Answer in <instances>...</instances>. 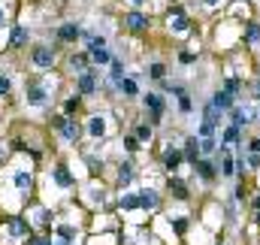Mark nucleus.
<instances>
[{"label": "nucleus", "instance_id": "1", "mask_svg": "<svg viewBox=\"0 0 260 245\" xmlns=\"http://www.w3.org/2000/svg\"><path fill=\"white\" fill-rule=\"evenodd\" d=\"M55 103V91L52 82L46 76H27L24 79V106L37 109V112H49Z\"/></svg>", "mask_w": 260, "mask_h": 245}, {"label": "nucleus", "instance_id": "2", "mask_svg": "<svg viewBox=\"0 0 260 245\" xmlns=\"http://www.w3.org/2000/svg\"><path fill=\"white\" fill-rule=\"evenodd\" d=\"M58 43L52 46V43H34L30 46V52H27V64L37 70V73H52L55 67H58Z\"/></svg>", "mask_w": 260, "mask_h": 245}, {"label": "nucleus", "instance_id": "3", "mask_svg": "<svg viewBox=\"0 0 260 245\" xmlns=\"http://www.w3.org/2000/svg\"><path fill=\"white\" fill-rule=\"evenodd\" d=\"M3 179L12 185V194L18 197V203H27L30 194H34V173L27 167H9L3 173Z\"/></svg>", "mask_w": 260, "mask_h": 245}, {"label": "nucleus", "instance_id": "4", "mask_svg": "<svg viewBox=\"0 0 260 245\" xmlns=\"http://www.w3.org/2000/svg\"><path fill=\"white\" fill-rule=\"evenodd\" d=\"M52 130L64 139L67 145H79V139H82V133H85V127L76 121L73 115H67V112H61V115L52 118Z\"/></svg>", "mask_w": 260, "mask_h": 245}, {"label": "nucleus", "instance_id": "5", "mask_svg": "<svg viewBox=\"0 0 260 245\" xmlns=\"http://www.w3.org/2000/svg\"><path fill=\"white\" fill-rule=\"evenodd\" d=\"M100 70H103V67H94V64H91L85 73L76 76V94H79V97H97V94H100V82H103V79H100V76H103Z\"/></svg>", "mask_w": 260, "mask_h": 245}, {"label": "nucleus", "instance_id": "6", "mask_svg": "<svg viewBox=\"0 0 260 245\" xmlns=\"http://www.w3.org/2000/svg\"><path fill=\"white\" fill-rule=\"evenodd\" d=\"M142 109H145V118L151 127H157V124L164 121V112H167V103H164V97L157 94V91H145L142 94Z\"/></svg>", "mask_w": 260, "mask_h": 245}, {"label": "nucleus", "instance_id": "7", "mask_svg": "<svg viewBox=\"0 0 260 245\" xmlns=\"http://www.w3.org/2000/svg\"><path fill=\"white\" fill-rule=\"evenodd\" d=\"M6 30H9V37H6V46H9L12 52H21V49H27V46H30V37H34L30 24H24V21H12Z\"/></svg>", "mask_w": 260, "mask_h": 245}, {"label": "nucleus", "instance_id": "8", "mask_svg": "<svg viewBox=\"0 0 260 245\" xmlns=\"http://www.w3.org/2000/svg\"><path fill=\"white\" fill-rule=\"evenodd\" d=\"M30 218L27 215H21V212H15V215H9L6 218V236L12 239V242H21V239H30Z\"/></svg>", "mask_w": 260, "mask_h": 245}, {"label": "nucleus", "instance_id": "9", "mask_svg": "<svg viewBox=\"0 0 260 245\" xmlns=\"http://www.w3.org/2000/svg\"><path fill=\"white\" fill-rule=\"evenodd\" d=\"M82 30H85V24H82V21L67 18V21L58 24V30H55V43H58V46H76V43L82 40Z\"/></svg>", "mask_w": 260, "mask_h": 245}, {"label": "nucleus", "instance_id": "10", "mask_svg": "<svg viewBox=\"0 0 260 245\" xmlns=\"http://www.w3.org/2000/svg\"><path fill=\"white\" fill-rule=\"evenodd\" d=\"M167 24H170V30L173 34H188L191 30V18H188V12H185V6H170L167 9Z\"/></svg>", "mask_w": 260, "mask_h": 245}, {"label": "nucleus", "instance_id": "11", "mask_svg": "<svg viewBox=\"0 0 260 245\" xmlns=\"http://www.w3.org/2000/svg\"><path fill=\"white\" fill-rule=\"evenodd\" d=\"M124 30L130 34H148V27H151V18H148V12H142V9H130L124 12Z\"/></svg>", "mask_w": 260, "mask_h": 245}, {"label": "nucleus", "instance_id": "12", "mask_svg": "<svg viewBox=\"0 0 260 245\" xmlns=\"http://www.w3.org/2000/svg\"><path fill=\"white\" fill-rule=\"evenodd\" d=\"M182 164H185V151H182V145H167L164 148V158H160V167L167 170V173H179L182 170Z\"/></svg>", "mask_w": 260, "mask_h": 245}, {"label": "nucleus", "instance_id": "13", "mask_svg": "<svg viewBox=\"0 0 260 245\" xmlns=\"http://www.w3.org/2000/svg\"><path fill=\"white\" fill-rule=\"evenodd\" d=\"M227 115H230V124H239V127H248V124L257 121V109H254L251 103H245V106H242V103H236Z\"/></svg>", "mask_w": 260, "mask_h": 245}, {"label": "nucleus", "instance_id": "14", "mask_svg": "<svg viewBox=\"0 0 260 245\" xmlns=\"http://www.w3.org/2000/svg\"><path fill=\"white\" fill-rule=\"evenodd\" d=\"M49 179L58 185L61 191H70V188H76V176H73V170H70L67 164H55V167L49 170Z\"/></svg>", "mask_w": 260, "mask_h": 245}, {"label": "nucleus", "instance_id": "15", "mask_svg": "<svg viewBox=\"0 0 260 245\" xmlns=\"http://www.w3.org/2000/svg\"><path fill=\"white\" fill-rule=\"evenodd\" d=\"M27 218H30L34 227H43V230H52V224H55V212L49 206H34Z\"/></svg>", "mask_w": 260, "mask_h": 245}, {"label": "nucleus", "instance_id": "16", "mask_svg": "<svg viewBox=\"0 0 260 245\" xmlns=\"http://www.w3.org/2000/svg\"><path fill=\"white\" fill-rule=\"evenodd\" d=\"M194 173H197V179H203V182H215L218 179V161H212V158H200L194 164Z\"/></svg>", "mask_w": 260, "mask_h": 245}, {"label": "nucleus", "instance_id": "17", "mask_svg": "<svg viewBox=\"0 0 260 245\" xmlns=\"http://www.w3.org/2000/svg\"><path fill=\"white\" fill-rule=\"evenodd\" d=\"M160 209V194L154 188H139V212H157Z\"/></svg>", "mask_w": 260, "mask_h": 245}, {"label": "nucleus", "instance_id": "18", "mask_svg": "<svg viewBox=\"0 0 260 245\" xmlns=\"http://www.w3.org/2000/svg\"><path fill=\"white\" fill-rule=\"evenodd\" d=\"M88 67H91V55H88L85 49H82V52H73V55L67 58V70H70L73 76H79V73H85Z\"/></svg>", "mask_w": 260, "mask_h": 245}, {"label": "nucleus", "instance_id": "19", "mask_svg": "<svg viewBox=\"0 0 260 245\" xmlns=\"http://www.w3.org/2000/svg\"><path fill=\"white\" fill-rule=\"evenodd\" d=\"M139 94H142V91H139V79L127 73V76L118 82V97H124V100H136Z\"/></svg>", "mask_w": 260, "mask_h": 245}, {"label": "nucleus", "instance_id": "20", "mask_svg": "<svg viewBox=\"0 0 260 245\" xmlns=\"http://www.w3.org/2000/svg\"><path fill=\"white\" fill-rule=\"evenodd\" d=\"M221 142L230 145V148H236V151H242V127L239 124H227L224 133H221Z\"/></svg>", "mask_w": 260, "mask_h": 245}, {"label": "nucleus", "instance_id": "21", "mask_svg": "<svg viewBox=\"0 0 260 245\" xmlns=\"http://www.w3.org/2000/svg\"><path fill=\"white\" fill-rule=\"evenodd\" d=\"M85 133H88L91 139H103V136H106V118H103L100 112L88 115V124H85Z\"/></svg>", "mask_w": 260, "mask_h": 245}, {"label": "nucleus", "instance_id": "22", "mask_svg": "<svg viewBox=\"0 0 260 245\" xmlns=\"http://www.w3.org/2000/svg\"><path fill=\"white\" fill-rule=\"evenodd\" d=\"M133 179H136V164L127 158V161L118 164V170H115V182H118V188H127Z\"/></svg>", "mask_w": 260, "mask_h": 245}, {"label": "nucleus", "instance_id": "23", "mask_svg": "<svg viewBox=\"0 0 260 245\" xmlns=\"http://www.w3.org/2000/svg\"><path fill=\"white\" fill-rule=\"evenodd\" d=\"M167 191H170L176 200H182V203L191 197V191H188V182H185V179H179L176 173H170V179H167Z\"/></svg>", "mask_w": 260, "mask_h": 245}, {"label": "nucleus", "instance_id": "24", "mask_svg": "<svg viewBox=\"0 0 260 245\" xmlns=\"http://www.w3.org/2000/svg\"><path fill=\"white\" fill-rule=\"evenodd\" d=\"M124 76H127V67H124V61H121V58H112V64L106 67V76H103V79H106L109 85H115V88H118V82H121Z\"/></svg>", "mask_w": 260, "mask_h": 245}, {"label": "nucleus", "instance_id": "25", "mask_svg": "<svg viewBox=\"0 0 260 245\" xmlns=\"http://www.w3.org/2000/svg\"><path fill=\"white\" fill-rule=\"evenodd\" d=\"M182 151H185V164L194 167L197 161L203 158V151H200V136H188V139L182 142Z\"/></svg>", "mask_w": 260, "mask_h": 245}, {"label": "nucleus", "instance_id": "26", "mask_svg": "<svg viewBox=\"0 0 260 245\" xmlns=\"http://www.w3.org/2000/svg\"><path fill=\"white\" fill-rule=\"evenodd\" d=\"M224 115H227V112H224V109H218V106H215L212 100H206V103H203V115H200V118H203L206 124H212V127H218Z\"/></svg>", "mask_w": 260, "mask_h": 245}, {"label": "nucleus", "instance_id": "27", "mask_svg": "<svg viewBox=\"0 0 260 245\" xmlns=\"http://www.w3.org/2000/svg\"><path fill=\"white\" fill-rule=\"evenodd\" d=\"M55 239H58V245H76L79 230H76L73 224H58V227H55Z\"/></svg>", "mask_w": 260, "mask_h": 245}, {"label": "nucleus", "instance_id": "28", "mask_svg": "<svg viewBox=\"0 0 260 245\" xmlns=\"http://www.w3.org/2000/svg\"><path fill=\"white\" fill-rule=\"evenodd\" d=\"M209 100H212L218 109H224V112H230V109L236 106V94H230V91H224V88H221V91H215Z\"/></svg>", "mask_w": 260, "mask_h": 245}, {"label": "nucleus", "instance_id": "29", "mask_svg": "<svg viewBox=\"0 0 260 245\" xmlns=\"http://www.w3.org/2000/svg\"><path fill=\"white\" fill-rule=\"evenodd\" d=\"M118 209L121 212H139V191H121Z\"/></svg>", "mask_w": 260, "mask_h": 245}, {"label": "nucleus", "instance_id": "30", "mask_svg": "<svg viewBox=\"0 0 260 245\" xmlns=\"http://www.w3.org/2000/svg\"><path fill=\"white\" fill-rule=\"evenodd\" d=\"M12 73L9 70H0V100H9L12 97Z\"/></svg>", "mask_w": 260, "mask_h": 245}, {"label": "nucleus", "instance_id": "31", "mask_svg": "<svg viewBox=\"0 0 260 245\" xmlns=\"http://www.w3.org/2000/svg\"><path fill=\"white\" fill-rule=\"evenodd\" d=\"M257 43H260V24L245 21V46H257Z\"/></svg>", "mask_w": 260, "mask_h": 245}, {"label": "nucleus", "instance_id": "32", "mask_svg": "<svg viewBox=\"0 0 260 245\" xmlns=\"http://www.w3.org/2000/svg\"><path fill=\"white\" fill-rule=\"evenodd\" d=\"M145 76H148V79H154V82H160V79H167V64H160V61H151V64H148V70H145Z\"/></svg>", "mask_w": 260, "mask_h": 245}, {"label": "nucleus", "instance_id": "33", "mask_svg": "<svg viewBox=\"0 0 260 245\" xmlns=\"http://www.w3.org/2000/svg\"><path fill=\"white\" fill-rule=\"evenodd\" d=\"M133 136L139 139V142H151V136H154V127L148 121H139L136 124V130H133Z\"/></svg>", "mask_w": 260, "mask_h": 245}, {"label": "nucleus", "instance_id": "34", "mask_svg": "<svg viewBox=\"0 0 260 245\" xmlns=\"http://www.w3.org/2000/svg\"><path fill=\"white\" fill-rule=\"evenodd\" d=\"M218 145H221V139H215V136H200V151L209 158V155H215L218 151Z\"/></svg>", "mask_w": 260, "mask_h": 245}, {"label": "nucleus", "instance_id": "35", "mask_svg": "<svg viewBox=\"0 0 260 245\" xmlns=\"http://www.w3.org/2000/svg\"><path fill=\"white\" fill-rule=\"evenodd\" d=\"M85 167L97 176V173H103V170H106V161H103V158H97V155H85Z\"/></svg>", "mask_w": 260, "mask_h": 245}, {"label": "nucleus", "instance_id": "36", "mask_svg": "<svg viewBox=\"0 0 260 245\" xmlns=\"http://www.w3.org/2000/svg\"><path fill=\"white\" fill-rule=\"evenodd\" d=\"M88 203H91V206H103V203H106V191L97 188V185L88 188Z\"/></svg>", "mask_w": 260, "mask_h": 245}, {"label": "nucleus", "instance_id": "37", "mask_svg": "<svg viewBox=\"0 0 260 245\" xmlns=\"http://www.w3.org/2000/svg\"><path fill=\"white\" fill-rule=\"evenodd\" d=\"M170 227H173L179 236H185V233H188V218H182V215H170Z\"/></svg>", "mask_w": 260, "mask_h": 245}, {"label": "nucleus", "instance_id": "38", "mask_svg": "<svg viewBox=\"0 0 260 245\" xmlns=\"http://www.w3.org/2000/svg\"><path fill=\"white\" fill-rule=\"evenodd\" d=\"M82 100H85V97H79V94L67 97V100H64V112H67V115H76V112H79V106H82Z\"/></svg>", "mask_w": 260, "mask_h": 245}, {"label": "nucleus", "instance_id": "39", "mask_svg": "<svg viewBox=\"0 0 260 245\" xmlns=\"http://www.w3.org/2000/svg\"><path fill=\"white\" fill-rule=\"evenodd\" d=\"M236 218H239V215H236V200H227V203H224V221H227V224H236Z\"/></svg>", "mask_w": 260, "mask_h": 245}, {"label": "nucleus", "instance_id": "40", "mask_svg": "<svg viewBox=\"0 0 260 245\" xmlns=\"http://www.w3.org/2000/svg\"><path fill=\"white\" fill-rule=\"evenodd\" d=\"M224 91H230V94H236V97H239V91H242V82H239L236 76H227V79H224Z\"/></svg>", "mask_w": 260, "mask_h": 245}, {"label": "nucleus", "instance_id": "41", "mask_svg": "<svg viewBox=\"0 0 260 245\" xmlns=\"http://www.w3.org/2000/svg\"><path fill=\"white\" fill-rule=\"evenodd\" d=\"M121 145H124V151H127V155H136L142 142H139V139H136V136L130 133V136H124V139H121Z\"/></svg>", "mask_w": 260, "mask_h": 245}, {"label": "nucleus", "instance_id": "42", "mask_svg": "<svg viewBox=\"0 0 260 245\" xmlns=\"http://www.w3.org/2000/svg\"><path fill=\"white\" fill-rule=\"evenodd\" d=\"M197 61V52H191V49H182V52H179V64H182V67H188V64H194Z\"/></svg>", "mask_w": 260, "mask_h": 245}, {"label": "nucleus", "instance_id": "43", "mask_svg": "<svg viewBox=\"0 0 260 245\" xmlns=\"http://www.w3.org/2000/svg\"><path fill=\"white\" fill-rule=\"evenodd\" d=\"M27 245H58V239H52V236H46V233H43V236H30Z\"/></svg>", "mask_w": 260, "mask_h": 245}, {"label": "nucleus", "instance_id": "44", "mask_svg": "<svg viewBox=\"0 0 260 245\" xmlns=\"http://www.w3.org/2000/svg\"><path fill=\"white\" fill-rule=\"evenodd\" d=\"M191 109H194V103H191V94H185V97H179V112H182V115H188Z\"/></svg>", "mask_w": 260, "mask_h": 245}, {"label": "nucleus", "instance_id": "45", "mask_svg": "<svg viewBox=\"0 0 260 245\" xmlns=\"http://www.w3.org/2000/svg\"><path fill=\"white\" fill-rule=\"evenodd\" d=\"M9 151H12V142H9V139H0V167H3V161L9 158Z\"/></svg>", "mask_w": 260, "mask_h": 245}, {"label": "nucleus", "instance_id": "46", "mask_svg": "<svg viewBox=\"0 0 260 245\" xmlns=\"http://www.w3.org/2000/svg\"><path fill=\"white\" fill-rule=\"evenodd\" d=\"M9 24H12V21H9V9L0 3V30H3V27H9Z\"/></svg>", "mask_w": 260, "mask_h": 245}, {"label": "nucleus", "instance_id": "47", "mask_svg": "<svg viewBox=\"0 0 260 245\" xmlns=\"http://www.w3.org/2000/svg\"><path fill=\"white\" fill-rule=\"evenodd\" d=\"M233 200H236V203L245 200V185H236V188H233Z\"/></svg>", "mask_w": 260, "mask_h": 245}, {"label": "nucleus", "instance_id": "48", "mask_svg": "<svg viewBox=\"0 0 260 245\" xmlns=\"http://www.w3.org/2000/svg\"><path fill=\"white\" fill-rule=\"evenodd\" d=\"M245 148H248V155H251V151H257V155H260V136L248 139V145H245Z\"/></svg>", "mask_w": 260, "mask_h": 245}, {"label": "nucleus", "instance_id": "49", "mask_svg": "<svg viewBox=\"0 0 260 245\" xmlns=\"http://www.w3.org/2000/svg\"><path fill=\"white\" fill-rule=\"evenodd\" d=\"M251 206H254V215H251V221H254V224H260V197H254V203H251Z\"/></svg>", "mask_w": 260, "mask_h": 245}, {"label": "nucleus", "instance_id": "50", "mask_svg": "<svg viewBox=\"0 0 260 245\" xmlns=\"http://www.w3.org/2000/svg\"><path fill=\"white\" fill-rule=\"evenodd\" d=\"M251 91H254V100H260V76H257V82H254V88H251Z\"/></svg>", "mask_w": 260, "mask_h": 245}, {"label": "nucleus", "instance_id": "51", "mask_svg": "<svg viewBox=\"0 0 260 245\" xmlns=\"http://www.w3.org/2000/svg\"><path fill=\"white\" fill-rule=\"evenodd\" d=\"M130 3H133V9H142V6H145L148 0H130Z\"/></svg>", "mask_w": 260, "mask_h": 245}, {"label": "nucleus", "instance_id": "52", "mask_svg": "<svg viewBox=\"0 0 260 245\" xmlns=\"http://www.w3.org/2000/svg\"><path fill=\"white\" fill-rule=\"evenodd\" d=\"M203 6H221V0H203Z\"/></svg>", "mask_w": 260, "mask_h": 245}, {"label": "nucleus", "instance_id": "53", "mask_svg": "<svg viewBox=\"0 0 260 245\" xmlns=\"http://www.w3.org/2000/svg\"><path fill=\"white\" fill-rule=\"evenodd\" d=\"M257 121H260V109H257Z\"/></svg>", "mask_w": 260, "mask_h": 245}]
</instances>
